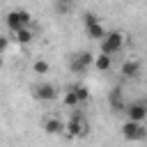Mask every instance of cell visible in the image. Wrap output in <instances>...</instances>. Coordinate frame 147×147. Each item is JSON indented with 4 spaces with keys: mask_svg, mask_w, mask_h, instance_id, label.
<instances>
[{
    "mask_svg": "<svg viewBox=\"0 0 147 147\" xmlns=\"http://www.w3.org/2000/svg\"><path fill=\"white\" fill-rule=\"evenodd\" d=\"M124 39H126V34H124V32H119V30H110V32L106 34V39L101 41V53H103V55H108V57H113L115 53H119V51H122Z\"/></svg>",
    "mask_w": 147,
    "mask_h": 147,
    "instance_id": "cell-1",
    "label": "cell"
},
{
    "mask_svg": "<svg viewBox=\"0 0 147 147\" xmlns=\"http://www.w3.org/2000/svg\"><path fill=\"white\" fill-rule=\"evenodd\" d=\"M30 21H32V16H30V11L28 9H11L9 14H7V28L16 34L18 30H23V28H30Z\"/></svg>",
    "mask_w": 147,
    "mask_h": 147,
    "instance_id": "cell-2",
    "label": "cell"
},
{
    "mask_svg": "<svg viewBox=\"0 0 147 147\" xmlns=\"http://www.w3.org/2000/svg\"><path fill=\"white\" fill-rule=\"evenodd\" d=\"M94 57H96V55H92L90 51H78V53L71 55L69 67H71L74 74H85L90 67H94Z\"/></svg>",
    "mask_w": 147,
    "mask_h": 147,
    "instance_id": "cell-3",
    "label": "cell"
},
{
    "mask_svg": "<svg viewBox=\"0 0 147 147\" xmlns=\"http://www.w3.org/2000/svg\"><path fill=\"white\" fill-rule=\"evenodd\" d=\"M87 131H90V124L80 115H71V119L67 122V129H64V133L69 138H83V136H87Z\"/></svg>",
    "mask_w": 147,
    "mask_h": 147,
    "instance_id": "cell-4",
    "label": "cell"
},
{
    "mask_svg": "<svg viewBox=\"0 0 147 147\" xmlns=\"http://www.w3.org/2000/svg\"><path fill=\"white\" fill-rule=\"evenodd\" d=\"M122 136H124V140H129V142H140V140H145V136H147V129L142 126V124H138V122H124L122 124Z\"/></svg>",
    "mask_w": 147,
    "mask_h": 147,
    "instance_id": "cell-5",
    "label": "cell"
},
{
    "mask_svg": "<svg viewBox=\"0 0 147 147\" xmlns=\"http://www.w3.org/2000/svg\"><path fill=\"white\" fill-rule=\"evenodd\" d=\"M126 119L129 122H138L142 124L147 119V103L145 101H133V103H126Z\"/></svg>",
    "mask_w": 147,
    "mask_h": 147,
    "instance_id": "cell-6",
    "label": "cell"
},
{
    "mask_svg": "<svg viewBox=\"0 0 147 147\" xmlns=\"http://www.w3.org/2000/svg\"><path fill=\"white\" fill-rule=\"evenodd\" d=\"M32 96L37 101H55L57 99V87L53 83H39L32 87Z\"/></svg>",
    "mask_w": 147,
    "mask_h": 147,
    "instance_id": "cell-7",
    "label": "cell"
},
{
    "mask_svg": "<svg viewBox=\"0 0 147 147\" xmlns=\"http://www.w3.org/2000/svg\"><path fill=\"white\" fill-rule=\"evenodd\" d=\"M64 129H67V124L62 119H57V117H51V119L44 122V131L48 136H60V133H64Z\"/></svg>",
    "mask_w": 147,
    "mask_h": 147,
    "instance_id": "cell-8",
    "label": "cell"
},
{
    "mask_svg": "<svg viewBox=\"0 0 147 147\" xmlns=\"http://www.w3.org/2000/svg\"><path fill=\"white\" fill-rule=\"evenodd\" d=\"M119 74H122L124 78H136V76L140 74V62H138V60H124Z\"/></svg>",
    "mask_w": 147,
    "mask_h": 147,
    "instance_id": "cell-9",
    "label": "cell"
},
{
    "mask_svg": "<svg viewBox=\"0 0 147 147\" xmlns=\"http://www.w3.org/2000/svg\"><path fill=\"white\" fill-rule=\"evenodd\" d=\"M108 103H110V108H113L115 113H122V110H126V103H124V99H122V90H119V87H115V90L110 92V96H108Z\"/></svg>",
    "mask_w": 147,
    "mask_h": 147,
    "instance_id": "cell-10",
    "label": "cell"
},
{
    "mask_svg": "<svg viewBox=\"0 0 147 147\" xmlns=\"http://www.w3.org/2000/svg\"><path fill=\"white\" fill-rule=\"evenodd\" d=\"M110 64H113V57H108V55H103V53H99L96 57H94V69L96 71H108L110 69Z\"/></svg>",
    "mask_w": 147,
    "mask_h": 147,
    "instance_id": "cell-11",
    "label": "cell"
},
{
    "mask_svg": "<svg viewBox=\"0 0 147 147\" xmlns=\"http://www.w3.org/2000/svg\"><path fill=\"white\" fill-rule=\"evenodd\" d=\"M87 34H90L92 39H99V41H103L108 32L103 30V25H101V23H94V25H87Z\"/></svg>",
    "mask_w": 147,
    "mask_h": 147,
    "instance_id": "cell-12",
    "label": "cell"
},
{
    "mask_svg": "<svg viewBox=\"0 0 147 147\" xmlns=\"http://www.w3.org/2000/svg\"><path fill=\"white\" fill-rule=\"evenodd\" d=\"M14 39L25 46V44H30V41L34 39V32H32V28H23V30H18V32L14 34Z\"/></svg>",
    "mask_w": 147,
    "mask_h": 147,
    "instance_id": "cell-13",
    "label": "cell"
},
{
    "mask_svg": "<svg viewBox=\"0 0 147 147\" xmlns=\"http://www.w3.org/2000/svg\"><path fill=\"white\" fill-rule=\"evenodd\" d=\"M62 101H64V106H67V108H76V106L80 103V99H78V94L74 92V87H69V90L64 92V96H62Z\"/></svg>",
    "mask_w": 147,
    "mask_h": 147,
    "instance_id": "cell-14",
    "label": "cell"
},
{
    "mask_svg": "<svg viewBox=\"0 0 147 147\" xmlns=\"http://www.w3.org/2000/svg\"><path fill=\"white\" fill-rule=\"evenodd\" d=\"M32 71L34 74H48V62L46 60H34L32 62Z\"/></svg>",
    "mask_w": 147,
    "mask_h": 147,
    "instance_id": "cell-15",
    "label": "cell"
},
{
    "mask_svg": "<svg viewBox=\"0 0 147 147\" xmlns=\"http://www.w3.org/2000/svg\"><path fill=\"white\" fill-rule=\"evenodd\" d=\"M74 92H76V94H78V99H80V103H83V101H87V99H90V90H87V87H85V85H74Z\"/></svg>",
    "mask_w": 147,
    "mask_h": 147,
    "instance_id": "cell-16",
    "label": "cell"
},
{
    "mask_svg": "<svg viewBox=\"0 0 147 147\" xmlns=\"http://www.w3.org/2000/svg\"><path fill=\"white\" fill-rule=\"evenodd\" d=\"M53 9H55L57 14H67V11L71 9V2H64V0H57V2L53 5Z\"/></svg>",
    "mask_w": 147,
    "mask_h": 147,
    "instance_id": "cell-17",
    "label": "cell"
},
{
    "mask_svg": "<svg viewBox=\"0 0 147 147\" xmlns=\"http://www.w3.org/2000/svg\"><path fill=\"white\" fill-rule=\"evenodd\" d=\"M94 23H99V16L96 14H85V28L87 25H94Z\"/></svg>",
    "mask_w": 147,
    "mask_h": 147,
    "instance_id": "cell-18",
    "label": "cell"
},
{
    "mask_svg": "<svg viewBox=\"0 0 147 147\" xmlns=\"http://www.w3.org/2000/svg\"><path fill=\"white\" fill-rule=\"evenodd\" d=\"M9 48V37H0V55H5Z\"/></svg>",
    "mask_w": 147,
    "mask_h": 147,
    "instance_id": "cell-19",
    "label": "cell"
}]
</instances>
